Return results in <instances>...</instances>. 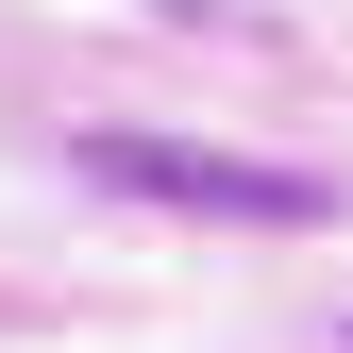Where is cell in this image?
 <instances>
[{
  "label": "cell",
  "instance_id": "1",
  "mask_svg": "<svg viewBox=\"0 0 353 353\" xmlns=\"http://www.w3.org/2000/svg\"><path fill=\"white\" fill-rule=\"evenodd\" d=\"M101 202H152V219H219V236H303L336 219L320 168H270V152H202V135H84L68 152Z\"/></svg>",
  "mask_w": 353,
  "mask_h": 353
}]
</instances>
